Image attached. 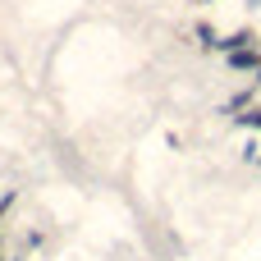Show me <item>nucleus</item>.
I'll list each match as a JSON object with an SVG mask.
<instances>
[{
    "instance_id": "1",
    "label": "nucleus",
    "mask_w": 261,
    "mask_h": 261,
    "mask_svg": "<svg viewBox=\"0 0 261 261\" xmlns=\"http://www.w3.org/2000/svg\"><path fill=\"white\" fill-rule=\"evenodd\" d=\"M225 60H229V69H234V73H257V69H261V50H257V46H243V50H229Z\"/></svg>"
},
{
    "instance_id": "2",
    "label": "nucleus",
    "mask_w": 261,
    "mask_h": 261,
    "mask_svg": "<svg viewBox=\"0 0 261 261\" xmlns=\"http://www.w3.org/2000/svg\"><path fill=\"white\" fill-rule=\"evenodd\" d=\"M234 124H239V128H252V133H261V110H243V115H234Z\"/></svg>"
},
{
    "instance_id": "3",
    "label": "nucleus",
    "mask_w": 261,
    "mask_h": 261,
    "mask_svg": "<svg viewBox=\"0 0 261 261\" xmlns=\"http://www.w3.org/2000/svg\"><path fill=\"white\" fill-rule=\"evenodd\" d=\"M197 41H202V46H216L220 37H216V28H206V23H197Z\"/></svg>"
},
{
    "instance_id": "4",
    "label": "nucleus",
    "mask_w": 261,
    "mask_h": 261,
    "mask_svg": "<svg viewBox=\"0 0 261 261\" xmlns=\"http://www.w3.org/2000/svg\"><path fill=\"white\" fill-rule=\"evenodd\" d=\"M243 5H248V9H261V0H243Z\"/></svg>"
},
{
    "instance_id": "5",
    "label": "nucleus",
    "mask_w": 261,
    "mask_h": 261,
    "mask_svg": "<svg viewBox=\"0 0 261 261\" xmlns=\"http://www.w3.org/2000/svg\"><path fill=\"white\" fill-rule=\"evenodd\" d=\"M197 5H211V0H197Z\"/></svg>"
},
{
    "instance_id": "6",
    "label": "nucleus",
    "mask_w": 261,
    "mask_h": 261,
    "mask_svg": "<svg viewBox=\"0 0 261 261\" xmlns=\"http://www.w3.org/2000/svg\"><path fill=\"white\" fill-rule=\"evenodd\" d=\"M257 165H261V156H257Z\"/></svg>"
}]
</instances>
